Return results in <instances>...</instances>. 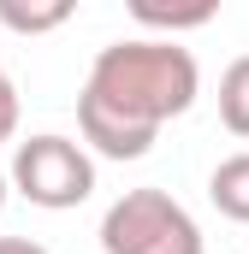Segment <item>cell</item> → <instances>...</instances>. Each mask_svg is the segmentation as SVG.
<instances>
[{
	"label": "cell",
	"mask_w": 249,
	"mask_h": 254,
	"mask_svg": "<svg viewBox=\"0 0 249 254\" xmlns=\"http://www.w3.org/2000/svg\"><path fill=\"white\" fill-rule=\"evenodd\" d=\"M202 95V65L184 42L130 36L101 48L83 95H77V136L101 160H142L166 119H184Z\"/></svg>",
	"instance_id": "1"
},
{
	"label": "cell",
	"mask_w": 249,
	"mask_h": 254,
	"mask_svg": "<svg viewBox=\"0 0 249 254\" xmlns=\"http://www.w3.org/2000/svg\"><path fill=\"white\" fill-rule=\"evenodd\" d=\"M12 190L42 213H71L95 195V154L60 130H42L12 148Z\"/></svg>",
	"instance_id": "2"
},
{
	"label": "cell",
	"mask_w": 249,
	"mask_h": 254,
	"mask_svg": "<svg viewBox=\"0 0 249 254\" xmlns=\"http://www.w3.org/2000/svg\"><path fill=\"white\" fill-rule=\"evenodd\" d=\"M107 254H202V225L166 190H124L101 213Z\"/></svg>",
	"instance_id": "3"
},
{
	"label": "cell",
	"mask_w": 249,
	"mask_h": 254,
	"mask_svg": "<svg viewBox=\"0 0 249 254\" xmlns=\"http://www.w3.org/2000/svg\"><path fill=\"white\" fill-rule=\"evenodd\" d=\"M208 201H214L232 225H249V148L214 166V178H208Z\"/></svg>",
	"instance_id": "4"
},
{
	"label": "cell",
	"mask_w": 249,
	"mask_h": 254,
	"mask_svg": "<svg viewBox=\"0 0 249 254\" xmlns=\"http://www.w3.org/2000/svg\"><path fill=\"white\" fill-rule=\"evenodd\" d=\"M214 0H202V6H154V0H130V18L142 24V30H160V42H178V30H202V24H214Z\"/></svg>",
	"instance_id": "5"
},
{
	"label": "cell",
	"mask_w": 249,
	"mask_h": 254,
	"mask_svg": "<svg viewBox=\"0 0 249 254\" xmlns=\"http://www.w3.org/2000/svg\"><path fill=\"white\" fill-rule=\"evenodd\" d=\"M220 125L232 136H249V54L220 71Z\"/></svg>",
	"instance_id": "6"
},
{
	"label": "cell",
	"mask_w": 249,
	"mask_h": 254,
	"mask_svg": "<svg viewBox=\"0 0 249 254\" xmlns=\"http://www.w3.org/2000/svg\"><path fill=\"white\" fill-rule=\"evenodd\" d=\"M65 18H71V6H65V0H48V6L0 0V24H6V30H18V36H48V30H60Z\"/></svg>",
	"instance_id": "7"
},
{
	"label": "cell",
	"mask_w": 249,
	"mask_h": 254,
	"mask_svg": "<svg viewBox=\"0 0 249 254\" xmlns=\"http://www.w3.org/2000/svg\"><path fill=\"white\" fill-rule=\"evenodd\" d=\"M18 136V89H12V77H0V142H12Z\"/></svg>",
	"instance_id": "8"
},
{
	"label": "cell",
	"mask_w": 249,
	"mask_h": 254,
	"mask_svg": "<svg viewBox=\"0 0 249 254\" xmlns=\"http://www.w3.org/2000/svg\"><path fill=\"white\" fill-rule=\"evenodd\" d=\"M0 254H48V249L30 243V237H0Z\"/></svg>",
	"instance_id": "9"
},
{
	"label": "cell",
	"mask_w": 249,
	"mask_h": 254,
	"mask_svg": "<svg viewBox=\"0 0 249 254\" xmlns=\"http://www.w3.org/2000/svg\"><path fill=\"white\" fill-rule=\"evenodd\" d=\"M6 195H12V172L0 166V207H6Z\"/></svg>",
	"instance_id": "10"
},
{
	"label": "cell",
	"mask_w": 249,
	"mask_h": 254,
	"mask_svg": "<svg viewBox=\"0 0 249 254\" xmlns=\"http://www.w3.org/2000/svg\"><path fill=\"white\" fill-rule=\"evenodd\" d=\"M0 77H6V65H0Z\"/></svg>",
	"instance_id": "11"
}]
</instances>
